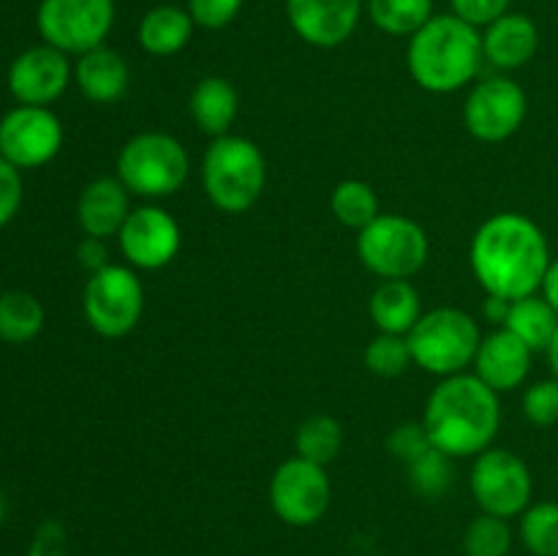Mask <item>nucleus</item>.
<instances>
[{
  "label": "nucleus",
  "instance_id": "1",
  "mask_svg": "<svg viewBox=\"0 0 558 556\" xmlns=\"http://www.w3.org/2000/svg\"><path fill=\"white\" fill-rule=\"evenodd\" d=\"M550 245L534 218L501 210L485 218L469 245V265L485 294L521 300L543 289L548 273Z\"/></svg>",
  "mask_w": 558,
  "mask_h": 556
},
{
  "label": "nucleus",
  "instance_id": "2",
  "mask_svg": "<svg viewBox=\"0 0 558 556\" xmlns=\"http://www.w3.org/2000/svg\"><path fill=\"white\" fill-rule=\"evenodd\" d=\"M423 425L430 445L450 458H477L494 447L501 428L499 392L474 371L445 376L425 401Z\"/></svg>",
  "mask_w": 558,
  "mask_h": 556
},
{
  "label": "nucleus",
  "instance_id": "3",
  "mask_svg": "<svg viewBox=\"0 0 558 556\" xmlns=\"http://www.w3.org/2000/svg\"><path fill=\"white\" fill-rule=\"evenodd\" d=\"M483 63V33L456 14H434L409 38V74L436 96H450L472 85Z\"/></svg>",
  "mask_w": 558,
  "mask_h": 556
},
{
  "label": "nucleus",
  "instance_id": "4",
  "mask_svg": "<svg viewBox=\"0 0 558 556\" xmlns=\"http://www.w3.org/2000/svg\"><path fill=\"white\" fill-rule=\"evenodd\" d=\"M267 185V161L254 140L216 136L202 156V189L210 205L227 216L248 213Z\"/></svg>",
  "mask_w": 558,
  "mask_h": 556
},
{
  "label": "nucleus",
  "instance_id": "5",
  "mask_svg": "<svg viewBox=\"0 0 558 556\" xmlns=\"http://www.w3.org/2000/svg\"><path fill=\"white\" fill-rule=\"evenodd\" d=\"M114 174L131 196L167 200L189 183L191 156L178 136L167 131H142L120 147Z\"/></svg>",
  "mask_w": 558,
  "mask_h": 556
},
{
  "label": "nucleus",
  "instance_id": "6",
  "mask_svg": "<svg viewBox=\"0 0 558 556\" xmlns=\"http://www.w3.org/2000/svg\"><path fill=\"white\" fill-rule=\"evenodd\" d=\"M407 341L414 365L425 374L445 379V376L466 374L472 368L480 343H483V333L469 311L439 305L420 316Z\"/></svg>",
  "mask_w": 558,
  "mask_h": 556
},
{
  "label": "nucleus",
  "instance_id": "7",
  "mask_svg": "<svg viewBox=\"0 0 558 556\" xmlns=\"http://www.w3.org/2000/svg\"><path fill=\"white\" fill-rule=\"evenodd\" d=\"M428 232L401 213H381L376 221L357 232L360 262L381 281L417 276L428 262Z\"/></svg>",
  "mask_w": 558,
  "mask_h": 556
},
{
  "label": "nucleus",
  "instance_id": "8",
  "mask_svg": "<svg viewBox=\"0 0 558 556\" xmlns=\"http://www.w3.org/2000/svg\"><path fill=\"white\" fill-rule=\"evenodd\" d=\"M87 325L101 338H123L145 314V287L131 265H107L90 273L82 292Z\"/></svg>",
  "mask_w": 558,
  "mask_h": 556
},
{
  "label": "nucleus",
  "instance_id": "9",
  "mask_svg": "<svg viewBox=\"0 0 558 556\" xmlns=\"http://www.w3.org/2000/svg\"><path fill=\"white\" fill-rule=\"evenodd\" d=\"M118 5L114 0H41L36 11V27L44 44L71 58L107 44L114 27Z\"/></svg>",
  "mask_w": 558,
  "mask_h": 556
},
{
  "label": "nucleus",
  "instance_id": "10",
  "mask_svg": "<svg viewBox=\"0 0 558 556\" xmlns=\"http://www.w3.org/2000/svg\"><path fill=\"white\" fill-rule=\"evenodd\" d=\"M469 488L480 512L499 518H518L526 512L534 496V478L529 463L507 447H488L474 458Z\"/></svg>",
  "mask_w": 558,
  "mask_h": 556
},
{
  "label": "nucleus",
  "instance_id": "11",
  "mask_svg": "<svg viewBox=\"0 0 558 556\" xmlns=\"http://www.w3.org/2000/svg\"><path fill=\"white\" fill-rule=\"evenodd\" d=\"M270 510L287 527L308 529L327 516L332 501V483L327 467L292 456L272 472L267 488Z\"/></svg>",
  "mask_w": 558,
  "mask_h": 556
},
{
  "label": "nucleus",
  "instance_id": "12",
  "mask_svg": "<svg viewBox=\"0 0 558 556\" xmlns=\"http://www.w3.org/2000/svg\"><path fill=\"white\" fill-rule=\"evenodd\" d=\"M529 114L526 90L512 76H485L463 101V125L480 142H505L521 131Z\"/></svg>",
  "mask_w": 558,
  "mask_h": 556
},
{
  "label": "nucleus",
  "instance_id": "13",
  "mask_svg": "<svg viewBox=\"0 0 558 556\" xmlns=\"http://www.w3.org/2000/svg\"><path fill=\"white\" fill-rule=\"evenodd\" d=\"M63 123L49 107L16 104L0 118V156L20 172L47 167L63 150Z\"/></svg>",
  "mask_w": 558,
  "mask_h": 556
},
{
  "label": "nucleus",
  "instance_id": "14",
  "mask_svg": "<svg viewBox=\"0 0 558 556\" xmlns=\"http://www.w3.org/2000/svg\"><path fill=\"white\" fill-rule=\"evenodd\" d=\"M120 254L134 270H161L172 265L183 245L180 223L167 207L140 205L129 213L118 232Z\"/></svg>",
  "mask_w": 558,
  "mask_h": 556
},
{
  "label": "nucleus",
  "instance_id": "15",
  "mask_svg": "<svg viewBox=\"0 0 558 556\" xmlns=\"http://www.w3.org/2000/svg\"><path fill=\"white\" fill-rule=\"evenodd\" d=\"M74 82V65L69 55L49 44H36L16 55L5 74L11 98L25 107H49Z\"/></svg>",
  "mask_w": 558,
  "mask_h": 556
},
{
  "label": "nucleus",
  "instance_id": "16",
  "mask_svg": "<svg viewBox=\"0 0 558 556\" xmlns=\"http://www.w3.org/2000/svg\"><path fill=\"white\" fill-rule=\"evenodd\" d=\"M365 0H287V20L308 47L336 49L347 44L363 20Z\"/></svg>",
  "mask_w": 558,
  "mask_h": 556
},
{
  "label": "nucleus",
  "instance_id": "17",
  "mask_svg": "<svg viewBox=\"0 0 558 556\" xmlns=\"http://www.w3.org/2000/svg\"><path fill=\"white\" fill-rule=\"evenodd\" d=\"M534 352L507 327H496L494 333L483 336L472 371L501 396L512 392L529 379Z\"/></svg>",
  "mask_w": 558,
  "mask_h": 556
},
{
  "label": "nucleus",
  "instance_id": "18",
  "mask_svg": "<svg viewBox=\"0 0 558 556\" xmlns=\"http://www.w3.org/2000/svg\"><path fill=\"white\" fill-rule=\"evenodd\" d=\"M131 207V191L114 178H96L82 189L76 200V223L87 238H118L120 227L125 223Z\"/></svg>",
  "mask_w": 558,
  "mask_h": 556
},
{
  "label": "nucleus",
  "instance_id": "19",
  "mask_svg": "<svg viewBox=\"0 0 558 556\" xmlns=\"http://www.w3.org/2000/svg\"><path fill=\"white\" fill-rule=\"evenodd\" d=\"M539 49V27L532 16L507 11L488 27H483L485 63L499 71H518L534 60Z\"/></svg>",
  "mask_w": 558,
  "mask_h": 556
},
{
  "label": "nucleus",
  "instance_id": "20",
  "mask_svg": "<svg viewBox=\"0 0 558 556\" xmlns=\"http://www.w3.org/2000/svg\"><path fill=\"white\" fill-rule=\"evenodd\" d=\"M74 85L93 104H114L129 93L131 69L118 49L101 47L80 55L74 63Z\"/></svg>",
  "mask_w": 558,
  "mask_h": 556
},
{
  "label": "nucleus",
  "instance_id": "21",
  "mask_svg": "<svg viewBox=\"0 0 558 556\" xmlns=\"http://www.w3.org/2000/svg\"><path fill=\"white\" fill-rule=\"evenodd\" d=\"M368 314L379 333L409 336L423 316V300L409 278H387L371 294Z\"/></svg>",
  "mask_w": 558,
  "mask_h": 556
},
{
  "label": "nucleus",
  "instance_id": "22",
  "mask_svg": "<svg viewBox=\"0 0 558 556\" xmlns=\"http://www.w3.org/2000/svg\"><path fill=\"white\" fill-rule=\"evenodd\" d=\"M189 112L207 136H227L240 112L238 87L227 76H205L196 82L189 98Z\"/></svg>",
  "mask_w": 558,
  "mask_h": 556
},
{
  "label": "nucleus",
  "instance_id": "23",
  "mask_svg": "<svg viewBox=\"0 0 558 556\" xmlns=\"http://www.w3.org/2000/svg\"><path fill=\"white\" fill-rule=\"evenodd\" d=\"M194 16L180 5H156L147 11L136 27V41L153 58H172L183 52L194 38Z\"/></svg>",
  "mask_w": 558,
  "mask_h": 556
},
{
  "label": "nucleus",
  "instance_id": "24",
  "mask_svg": "<svg viewBox=\"0 0 558 556\" xmlns=\"http://www.w3.org/2000/svg\"><path fill=\"white\" fill-rule=\"evenodd\" d=\"M501 327L515 333L532 352H545L554 341L558 330V314L554 305L543 294H529V298L512 300L510 314Z\"/></svg>",
  "mask_w": 558,
  "mask_h": 556
},
{
  "label": "nucleus",
  "instance_id": "25",
  "mask_svg": "<svg viewBox=\"0 0 558 556\" xmlns=\"http://www.w3.org/2000/svg\"><path fill=\"white\" fill-rule=\"evenodd\" d=\"M44 305L36 294L25 289L0 292V341L5 343H31L44 330Z\"/></svg>",
  "mask_w": 558,
  "mask_h": 556
},
{
  "label": "nucleus",
  "instance_id": "26",
  "mask_svg": "<svg viewBox=\"0 0 558 556\" xmlns=\"http://www.w3.org/2000/svg\"><path fill=\"white\" fill-rule=\"evenodd\" d=\"M343 442H347V434H343L341 420L325 412L311 414L294 431V456L327 467L341 456Z\"/></svg>",
  "mask_w": 558,
  "mask_h": 556
},
{
  "label": "nucleus",
  "instance_id": "27",
  "mask_svg": "<svg viewBox=\"0 0 558 556\" xmlns=\"http://www.w3.org/2000/svg\"><path fill=\"white\" fill-rule=\"evenodd\" d=\"M365 11L376 31L412 38L434 16V0H365Z\"/></svg>",
  "mask_w": 558,
  "mask_h": 556
},
{
  "label": "nucleus",
  "instance_id": "28",
  "mask_svg": "<svg viewBox=\"0 0 558 556\" xmlns=\"http://www.w3.org/2000/svg\"><path fill=\"white\" fill-rule=\"evenodd\" d=\"M330 210L341 227L354 229V232H360V229H365L371 221H376L381 216V205L374 185L357 178L341 180L332 189Z\"/></svg>",
  "mask_w": 558,
  "mask_h": 556
},
{
  "label": "nucleus",
  "instance_id": "29",
  "mask_svg": "<svg viewBox=\"0 0 558 556\" xmlns=\"http://www.w3.org/2000/svg\"><path fill=\"white\" fill-rule=\"evenodd\" d=\"M452 461H456V458L441 452L439 447H428L423 456H417L412 463H407L409 485H412L420 496H425V499H441V496L452 488V483H456Z\"/></svg>",
  "mask_w": 558,
  "mask_h": 556
},
{
  "label": "nucleus",
  "instance_id": "30",
  "mask_svg": "<svg viewBox=\"0 0 558 556\" xmlns=\"http://www.w3.org/2000/svg\"><path fill=\"white\" fill-rule=\"evenodd\" d=\"M521 543L532 556H558V501H532L526 507Z\"/></svg>",
  "mask_w": 558,
  "mask_h": 556
},
{
  "label": "nucleus",
  "instance_id": "31",
  "mask_svg": "<svg viewBox=\"0 0 558 556\" xmlns=\"http://www.w3.org/2000/svg\"><path fill=\"white\" fill-rule=\"evenodd\" d=\"M512 529L507 518L480 512L463 532V554L466 556H510Z\"/></svg>",
  "mask_w": 558,
  "mask_h": 556
},
{
  "label": "nucleus",
  "instance_id": "32",
  "mask_svg": "<svg viewBox=\"0 0 558 556\" xmlns=\"http://www.w3.org/2000/svg\"><path fill=\"white\" fill-rule=\"evenodd\" d=\"M363 360L371 374L381 376V379H396V376L407 374L409 365L414 363L407 336H392V333H379L376 338H371Z\"/></svg>",
  "mask_w": 558,
  "mask_h": 556
},
{
  "label": "nucleus",
  "instance_id": "33",
  "mask_svg": "<svg viewBox=\"0 0 558 556\" xmlns=\"http://www.w3.org/2000/svg\"><path fill=\"white\" fill-rule=\"evenodd\" d=\"M523 414L537 428H550L558 423V379H539L523 392Z\"/></svg>",
  "mask_w": 558,
  "mask_h": 556
},
{
  "label": "nucleus",
  "instance_id": "34",
  "mask_svg": "<svg viewBox=\"0 0 558 556\" xmlns=\"http://www.w3.org/2000/svg\"><path fill=\"white\" fill-rule=\"evenodd\" d=\"M428 447L434 445H430L423 420H420V423H401L398 428L390 431V436H387V450H390V456L398 458L403 467L412 463L417 456H423Z\"/></svg>",
  "mask_w": 558,
  "mask_h": 556
},
{
  "label": "nucleus",
  "instance_id": "35",
  "mask_svg": "<svg viewBox=\"0 0 558 556\" xmlns=\"http://www.w3.org/2000/svg\"><path fill=\"white\" fill-rule=\"evenodd\" d=\"M245 0H189L185 9L194 16L196 27H205V31H223L227 25H232L234 20L243 11Z\"/></svg>",
  "mask_w": 558,
  "mask_h": 556
},
{
  "label": "nucleus",
  "instance_id": "36",
  "mask_svg": "<svg viewBox=\"0 0 558 556\" xmlns=\"http://www.w3.org/2000/svg\"><path fill=\"white\" fill-rule=\"evenodd\" d=\"M22 194H25L22 172L0 156V229L14 221L22 207Z\"/></svg>",
  "mask_w": 558,
  "mask_h": 556
},
{
  "label": "nucleus",
  "instance_id": "37",
  "mask_svg": "<svg viewBox=\"0 0 558 556\" xmlns=\"http://www.w3.org/2000/svg\"><path fill=\"white\" fill-rule=\"evenodd\" d=\"M512 0H450L452 14L474 27H488L510 11Z\"/></svg>",
  "mask_w": 558,
  "mask_h": 556
},
{
  "label": "nucleus",
  "instance_id": "38",
  "mask_svg": "<svg viewBox=\"0 0 558 556\" xmlns=\"http://www.w3.org/2000/svg\"><path fill=\"white\" fill-rule=\"evenodd\" d=\"M27 556H69V537L60 521H44L31 540Z\"/></svg>",
  "mask_w": 558,
  "mask_h": 556
},
{
  "label": "nucleus",
  "instance_id": "39",
  "mask_svg": "<svg viewBox=\"0 0 558 556\" xmlns=\"http://www.w3.org/2000/svg\"><path fill=\"white\" fill-rule=\"evenodd\" d=\"M76 259H80V265L85 267L87 273H98L101 267L112 265L109 262V249H107V240L101 238H87L82 240L80 245H76Z\"/></svg>",
  "mask_w": 558,
  "mask_h": 556
},
{
  "label": "nucleus",
  "instance_id": "40",
  "mask_svg": "<svg viewBox=\"0 0 558 556\" xmlns=\"http://www.w3.org/2000/svg\"><path fill=\"white\" fill-rule=\"evenodd\" d=\"M510 305L512 300L505 298H494V294H485V303H483V316L490 322V325H505L507 314H510Z\"/></svg>",
  "mask_w": 558,
  "mask_h": 556
},
{
  "label": "nucleus",
  "instance_id": "41",
  "mask_svg": "<svg viewBox=\"0 0 558 556\" xmlns=\"http://www.w3.org/2000/svg\"><path fill=\"white\" fill-rule=\"evenodd\" d=\"M539 294H543V298L554 305L556 314H558V256L550 262L548 273H545V281H543V289H539Z\"/></svg>",
  "mask_w": 558,
  "mask_h": 556
},
{
  "label": "nucleus",
  "instance_id": "42",
  "mask_svg": "<svg viewBox=\"0 0 558 556\" xmlns=\"http://www.w3.org/2000/svg\"><path fill=\"white\" fill-rule=\"evenodd\" d=\"M545 354H548V363H550V371H554V376L558 379V330L554 336V341H550V347L545 349Z\"/></svg>",
  "mask_w": 558,
  "mask_h": 556
},
{
  "label": "nucleus",
  "instance_id": "43",
  "mask_svg": "<svg viewBox=\"0 0 558 556\" xmlns=\"http://www.w3.org/2000/svg\"><path fill=\"white\" fill-rule=\"evenodd\" d=\"M3 518H5V501L3 496H0V527H3Z\"/></svg>",
  "mask_w": 558,
  "mask_h": 556
}]
</instances>
